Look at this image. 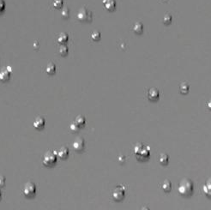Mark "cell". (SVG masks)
<instances>
[{"mask_svg":"<svg viewBox=\"0 0 211 210\" xmlns=\"http://www.w3.org/2000/svg\"><path fill=\"white\" fill-rule=\"evenodd\" d=\"M2 199V192H1V190H0V200Z\"/></svg>","mask_w":211,"mask_h":210,"instance_id":"30","label":"cell"},{"mask_svg":"<svg viewBox=\"0 0 211 210\" xmlns=\"http://www.w3.org/2000/svg\"><path fill=\"white\" fill-rule=\"evenodd\" d=\"M134 153L138 160H144L149 157L150 152L148 147H144L142 143H138L134 148Z\"/></svg>","mask_w":211,"mask_h":210,"instance_id":"2","label":"cell"},{"mask_svg":"<svg viewBox=\"0 0 211 210\" xmlns=\"http://www.w3.org/2000/svg\"><path fill=\"white\" fill-rule=\"evenodd\" d=\"M75 123H77L78 126L81 128V127L84 126V124L86 123V119L83 116H82V115H79L75 119Z\"/></svg>","mask_w":211,"mask_h":210,"instance_id":"16","label":"cell"},{"mask_svg":"<svg viewBox=\"0 0 211 210\" xmlns=\"http://www.w3.org/2000/svg\"><path fill=\"white\" fill-rule=\"evenodd\" d=\"M64 5V1L63 0H53L52 2V7L54 9H59Z\"/></svg>","mask_w":211,"mask_h":210,"instance_id":"23","label":"cell"},{"mask_svg":"<svg viewBox=\"0 0 211 210\" xmlns=\"http://www.w3.org/2000/svg\"><path fill=\"white\" fill-rule=\"evenodd\" d=\"M57 160H58V156L55 154V152L49 151L45 154V155L43 157V160H42V163L46 166H52L56 164Z\"/></svg>","mask_w":211,"mask_h":210,"instance_id":"3","label":"cell"},{"mask_svg":"<svg viewBox=\"0 0 211 210\" xmlns=\"http://www.w3.org/2000/svg\"><path fill=\"white\" fill-rule=\"evenodd\" d=\"M141 210H149V208L148 207H143Z\"/></svg>","mask_w":211,"mask_h":210,"instance_id":"29","label":"cell"},{"mask_svg":"<svg viewBox=\"0 0 211 210\" xmlns=\"http://www.w3.org/2000/svg\"><path fill=\"white\" fill-rule=\"evenodd\" d=\"M103 5L104 7L109 11L114 10L116 7V2L115 0H103Z\"/></svg>","mask_w":211,"mask_h":210,"instance_id":"11","label":"cell"},{"mask_svg":"<svg viewBox=\"0 0 211 210\" xmlns=\"http://www.w3.org/2000/svg\"><path fill=\"white\" fill-rule=\"evenodd\" d=\"M56 71V66L55 64H53V63H49V64L46 65V72L48 75H53V74L55 73Z\"/></svg>","mask_w":211,"mask_h":210,"instance_id":"15","label":"cell"},{"mask_svg":"<svg viewBox=\"0 0 211 210\" xmlns=\"http://www.w3.org/2000/svg\"><path fill=\"white\" fill-rule=\"evenodd\" d=\"M10 74L11 72H9V70L7 69V68L3 69L0 71V81L1 82H6L8 81L10 77Z\"/></svg>","mask_w":211,"mask_h":210,"instance_id":"12","label":"cell"},{"mask_svg":"<svg viewBox=\"0 0 211 210\" xmlns=\"http://www.w3.org/2000/svg\"><path fill=\"white\" fill-rule=\"evenodd\" d=\"M91 39L94 41H99L101 40V33L97 30H95L91 33Z\"/></svg>","mask_w":211,"mask_h":210,"instance_id":"22","label":"cell"},{"mask_svg":"<svg viewBox=\"0 0 211 210\" xmlns=\"http://www.w3.org/2000/svg\"><path fill=\"white\" fill-rule=\"evenodd\" d=\"M58 157L61 159H66L69 155V148L67 147H62L58 151H54Z\"/></svg>","mask_w":211,"mask_h":210,"instance_id":"10","label":"cell"},{"mask_svg":"<svg viewBox=\"0 0 211 210\" xmlns=\"http://www.w3.org/2000/svg\"><path fill=\"white\" fill-rule=\"evenodd\" d=\"M189 88H190V87H189V84L187 82H182L180 84V86H179V91H180L181 94H185L189 92Z\"/></svg>","mask_w":211,"mask_h":210,"instance_id":"19","label":"cell"},{"mask_svg":"<svg viewBox=\"0 0 211 210\" xmlns=\"http://www.w3.org/2000/svg\"><path fill=\"white\" fill-rule=\"evenodd\" d=\"M168 160H169V157L166 154H161L160 157H159V161L161 165L166 166L168 164Z\"/></svg>","mask_w":211,"mask_h":210,"instance_id":"20","label":"cell"},{"mask_svg":"<svg viewBox=\"0 0 211 210\" xmlns=\"http://www.w3.org/2000/svg\"><path fill=\"white\" fill-rule=\"evenodd\" d=\"M23 195L26 197H34L36 194V185L32 182H28L24 184L23 189Z\"/></svg>","mask_w":211,"mask_h":210,"instance_id":"4","label":"cell"},{"mask_svg":"<svg viewBox=\"0 0 211 210\" xmlns=\"http://www.w3.org/2000/svg\"><path fill=\"white\" fill-rule=\"evenodd\" d=\"M161 188L163 189V190L165 192H169L171 190V189H172V183L170 182V180L166 179L161 184Z\"/></svg>","mask_w":211,"mask_h":210,"instance_id":"18","label":"cell"},{"mask_svg":"<svg viewBox=\"0 0 211 210\" xmlns=\"http://www.w3.org/2000/svg\"><path fill=\"white\" fill-rule=\"evenodd\" d=\"M160 97V92L156 87H152L148 92V98L151 101H156Z\"/></svg>","mask_w":211,"mask_h":210,"instance_id":"8","label":"cell"},{"mask_svg":"<svg viewBox=\"0 0 211 210\" xmlns=\"http://www.w3.org/2000/svg\"><path fill=\"white\" fill-rule=\"evenodd\" d=\"M68 52H69V49H68V47L65 46L64 44H62L60 46L59 49V54L61 56H66L67 53H68Z\"/></svg>","mask_w":211,"mask_h":210,"instance_id":"21","label":"cell"},{"mask_svg":"<svg viewBox=\"0 0 211 210\" xmlns=\"http://www.w3.org/2000/svg\"><path fill=\"white\" fill-rule=\"evenodd\" d=\"M202 190L204 192V194L206 195L207 197H210L211 196V185H210V181H208L202 187Z\"/></svg>","mask_w":211,"mask_h":210,"instance_id":"17","label":"cell"},{"mask_svg":"<svg viewBox=\"0 0 211 210\" xmlns=\"http://www.w3.org/2000/svg\"><path fill=\"white\" fill-rule=\"evenodd\" d=\"M45 124H46V120H45L44 118H42V117H37L36 119H34V123H33L34 127V129H36V130H41V129H43L44 126H45Z\"/></svg>","mask_w":211,"mask_h":210,"instance_id":"9","label":"cell"},{"mask_svg":"<svg viewBox=\"0 0 211 210\" xmlns=\"http://www.w3.org/2000/svg\"><path fill=\"white\" fill-rule=\"evenodd\" d=\"M162 21L165 24H169L171 23V21H172V16L170 14H166V15H164L163 18H162Z\"/></svg>","mask_w":211,"mask_h":210,"instance_id":"24","label":"cell"},{"mask_svg":"<svg viewBox=\"0 0 211 210\" xmlns=\"http://www.w3.org/2000/svg\"><path fill=\"white\" fill-rule=\"evenodd\" d=\"M70 130H72V131H78L79 130V129H80V127L78 126L77 123H75V122H73V123H70Z\"/></svg>","mask_w":211,"mask_h":210,"instance_id":"25","label":"cell"},{"mask_svg":"<svg viewBox=\"0 0 211 210\" xmlns=\"http://www.w3.org/2000/svg\"><path fill=\"white\" fill-rule=\"evenodd\" d=\"M5 9V3L4 0H0V14L2 13Z\"/></svg>","mask_w":211,"mask_h":210,"instance_id":"27","label":"cell"},{"mask_svg":"<svg viewBox=\"0 0 211 210\" xmlns=\"http://www.w3.org/2000/svg\"><path fill=\"white\" fill-rule=\"evenodd\" d=\"M73 148L77 152H82L84 149L85 148V142H84V139L83 137H78L75 139V141L73 142Z\"/></svg>","mask_w":211,"mask_h":210,"instance_id":"7","label":"cell"},{"mask_svg":"<svg viewBox=\"0 0 211 210\" xmlns=\"http://www.w3.org/2000/svg\"><path fill=\"white\" fill-rule=\"evenodd\" d=\"M112 196H113V198L114 201H122L124 198V196H125V189H124V187H122V186L116 187L114 190H113Z\"/></svg>","mask_w":211,"mask_h":210,"instance_id":"6","label":"cell"},{"mask_svg":"<svg viewBox=\"0 0 211 210\" xmlns=\"http://www.w3.org/2000/svg\"><path fill=\"white\" fill-rule=\"evenodd\" d=\"M5 185V178L4 176H0V187H4Z\"/></svg>","mask_w":211,"mask_h":210,"instance_id":"28","label":"cell"},{"mask_svg":"<svg viewBox=\"0 0 211 210\" xmlns=\"http://www.w3.org/2000/svg\"><path fill=\"white\" fill-rule=\"evenodd\" d=\"M133 31L136 34H142V30H143V26H142V24L140 22H137V23H134L133 25Z\"/></svg>","mask_w":211,"mask_h":210,"instance_id":"14","label":"cell"},{"mask_svg":"<svg viewBox=\"0 0 211 210\" xmlns=\"http://www.w3.org/2000/svg\"><path fill=\"white\" fill-rule=\"evenodd\" d=\"M68 40H69V35L66 33H60L58 35V37H57V41L61 45L64 44L65 42H67Z\"/></svg>","mask_w":211,"mask_h":210,"instance_id":"13","label":"cell"},{"mask_svg":"<svg viewBox=\"0 0 211 210\" xmlns=\"http://www.w3.org/2000/svg\"><path fill=\"white\" fill-rule=\"evenodd\" d=\"M179 193L183 197H190L192 195L194 191V184L193 182L189 178H184L179 183L178 188Z\"/></svg>","mask_w":211,"mask_h":210,"instance_id":"1","label":"cell"},{"mask_svg":"<svg viewBox=\"0 0 211 210\" xmlns=\"http://www.w3.org/2000/svg\"><path fill=\"white\" fill-rule=\"evenodd\" d=\"M62 16H64V18H67L68 16H69V9H68V8H64V9H63V11H62Z\"/></svg>","mask_w":211,"mask_h":210,"instance_id":"26","label":"cell"},{"mask_svg":"<svg viewBox=\"0 0 211 210\" xmlns=\"http://www.w3.org/2000/svg\"><path fill=\"white\" fill-rule=\"evenodd\" d=\"M77 18L81 22H91L93 19V15L87 8L83 7L79 9L77 13Z\"/></svg>","mask_w":211,"mask_h":210,"instance_id":"5","label":"cell"}]
</instances>
